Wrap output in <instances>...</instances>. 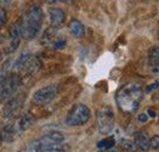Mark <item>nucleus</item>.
Instances as JSON below:
<instances>
[{"mask_svg":"<svg viewBox=\"0 0 159 152\" xmlns=\"http://www.w3.org/2000/svg\"><path fill=\"white\" fill-rule=\"evenodd\" d=\"M143 100V89L140 84L130 83L124 85L116 95V101L123 113L130 114L139 110Z\"/></svg>","mask_w":159,"mask_h":152,"instance_id":"obj_1","label":"nucleus"},{"mask_svg":"<svg viewBox=\"0 0 159 152\" xmlns=\"http://www.w3.org/2000/svg\"><path fill=\"white\" fill-rule=\"evenodd\" d=\"M43 20L44 14L41 7L39 5H30L20 21L22 38H25L26 40H33L41 29Z\"/></svg>","mask_w":159,"mask_h":152,"instance_id":"obj_2","label":"nucleus"},{"mask_svg":"<svg viewBox=\"0 0 159 152\" xmlns=\"http://www.w3.org/2000/svg\"><path fill=\"white\" fill-rule=\"evenodd\" d=\"M65 141V135L60 131H52L43 135L41 138L32 141L26 152H45L51 150H63L62 145Z\"/></svg>","mask_w":159,"mask_h":152,"instance_id":"obj_3","label":"nucleus"},{"mask_svg":"<svg viewBox=\"0 0 159 152\" xmlns=\"http://www.w3.org/2000/svg\"><path fill=\"white\" fill-rule=\"evenodd\" d=\"M90 116H91V112H90V108L88 106H85L83 104H77L68 112L66 123L70 127L84 125L90 119Z\"/></svg>","mask_w":159,"mask_h":152,"instance_id":"obj_4","label":"nucleus"},{"mask_svg":"<svg viewBox=\"0 0 159 152\" xmlns=\"http://www.w3.org/2000/svg\"><path fill=\"white\" fill-rule=\"evenodd\" d=\"M97 128L101 134H109L114 128V113L111 107H101L96 113Z\"/></svg>","mask_w":159,"mask_h":152,"instance_id":"obj_5","label":"nucleus"},{"mask_svg":"<svg viewBox=\"0 0 159 152\" xmlns=\"http://www.w3.org/2000/svg\"><path fill=\"white\" fill-rule=\"evenodd\" d=\"M57 93H58V85L50 84V85H46L39 90H37L32 97V100L35 105H45V104L50 102L53 97L57 95Z\"/></svg>","mask_w":159,"mask_h":152,"instance_id":"obj_6","label":"nucleus"},{"mask_svg":"<svg viewBox=\"0 0 159 152\" xmlns=\"http://www.w3.org/2000/svg\"><path fill=\"white\" fill-rule=\"evenodd\" d=\"M20 85H21V78H20L17 74L6 76V79H5V82H4L2 90H1L0 101H4V100H6V99H10L11 96H13Z\"/></svg>","mask_w":159,"mask_h":152,"instance_id":"obj_7","label":"nucleus"},{"mask_svg":"<svg viewBox=\"0 0 159 152\" xmlns=\"http://www.w3.org/2000/svg\"><path fill=\"white\" fill-rule=\"evenodd\" d=\"M21 38H22V32H21V25L18 21L10 27V43H9L7 53H13L15 50H17L21 43Z\"/></svg>","mask_w":159,"mask_h":152,"instance_id":"obj_8","label":"nucleus"},{"mask_svg":"<svg viewBox=\"0 0 159 152\" xmlns=\"http://www.w3.org/2000/svg\"><path fill=\"white\" fill-rule=\"evenodd\" d=\"M33 123H34V117L32 116V113L27 112L25 114H22V116L17 119V122L15 123V128H16V130H17V134L20 135L21 133L26 131L27 129H29V128L33 125Z\"/></svg>","mask_w":159,"mask_h":152,"instance_id":"obj_9","label":"nucleus"},{"mask_svg":"<svg viewBox=\"0 0 159 152\" xmlns=\"http://www.w3.org/2000/svg\"><path fill=\"white\" fill-rule=\"evenodd\" d=\"M49 17H50V25L52 28H60L65 22V12L58 7H50Z\"/></svg>","mask_w":159,"mask_h":152,"instance_id":"obj_10","label":"nucleus"},{"mask_svg":"<svg viewBox=\"0 0 159 152\" xmlns=\"http://www.w3.org/2000/svg\"><path fill=\"white\" fill-rule=\"evenodd\" d=\"M23 99H25V96L22 94H18V95L13 96L11 100H9L7 104L5 105V110H4L5 116H7V117L12 116L13 113L21 107V105L23 102Z\"/></svg>","mask_w":159,"mask_h":152,"instance_id":"obj_11","label":"nucleus"},{"mask_svg":"<svg viewBox=\"0 0 159 152\" xmlns=\"http://www.w3.org/2000/svg\"><path fill=\"white\" fill-rule=\"evenodd\" d=\"M17 135L18 134H17V130H16L13 123H6V124L1 128V139L5 142H11V141H13Z\"/></svg>","mask_w":159,"mask_h":152,"instance_id":"obj_12","label":"nucleus"},{"mask_svg":"<svg viewBox=\"0 0 159 152\" xmlns=\"http://www.w3.org/2000/svg\"><path fill=\"white\" fill-rule=\"evenodd\" d=\"M134 142H135V146L140 151H147V150H149V138H148L146 131H139L135 135Z\"/></svg>","mask_w":159,"mask_h":152,"instance_id":"obj_13","label":"nucleus"},{"mask_svg":"<svg viewBox=\"0 0 159 152\" xmlns=\"http://www.w3.org/2000/svg\"><path fill=\"white\" fill-rule=\"evenodd\" d=\"M69 32L73 37L75 38H83L84 33H85V28L83 26V23L78 20H72L69 22Z\"/></svg>","mask_w":159,"mask_h":152,"instance_id":"obj_14","label":"nucleus"},{"mask_svg":"<svg viewBox=\"0 0 159 152\" xmlns=\"http://www.w3.org/2000/svg\"><path fill=\"white\" fill-rule=\"evenodd\" d=\"M148 60H149V65L154 69L159 68V46H153L149 50L148 54Z\"/></svg>","mask_w":159,"mask_h":152,"instance_id":"obj_15","label":"nucleus"},{"mask_svg":"<svg viewBox=\"0 0 159 152\" xmlns=\"http://www.w3.org/2000/svg\"><path fill=\"white\" fill-rule=\"evenodd\" d=\"M30 57H32V55H30L29 53H23L22 55H21L18 58H17V60H16V62H15V65H13L15 69L20 71V69L23 68V67H25V65L28 62V60H29Z\"/></svg>","mask_w":159,"mask_h":152,"instance_id":"obj_16","label":"nucleus"},{"mask_svg":"<svg viewBox=\"0 0 159 152\" xmlns=\"http://www.w3.org/2000/svg\"><path fill=\"white\" fill-rule=\"evenodd\" d=\"M116 144V139L113 136H108V138L103 139V140H100L97 142V147L98 149H102V150H109L114 146Z\"/></svg>","mask_w":159,"mask_h":152,"instance_id":"obj_17","label":"nucleus"},{"mask_svg":"<svg viewBox=\"0 0 159 152\" xmlns=\"http://www.w3.org/2000/svg\"><path fill=\"white\" fill-rule=\"evenodd\" d=\"M149 149L159 150V135H154L152 139H149Z\"/></svg>","mask_w":159,"mask_h":152,"instance_id":"obj_18","label":"nucleus"},{"mask_svg":"<svg viewBox=\"0 0 159 152\" xmlns=\"http://www.w3.org/2000/svg\"><path fill=\"white\" fill-rule=\"evenodd\" d=\"M121 145H123L124 149H126V150H129V151H134V150L136 149L135 142H134V141H130V140H123V141H121Z\"/></svg>","mask_w":159,"mask_h":152,"instance_id":"obj_19","label":"nucleus"},{"mask_svg":"<svg viewBox=\"0 0 159 152\" xmlns=\"http://www.w3.org/2000/svg\"><path fill=\"white\" fill-rule=\"evenodd\" d=\"M6 20H7V14H6V11H5L2 7H0V26L5 25V23H6Z\"/></svg>","mask_w":159,"mask_h":152,"instance_id":"obj_20","label":"nucleus"},{"mask_svg":"<svg viewBox=\"0 0 159 152\" xmlns=\"http://www.w3.org/2000/svg\"><path fill=\"white\" fill-rule=\"evenodd\" d=\"M67 44L66 39H57L56 42L53 43V48L55 49H62V48H65V45Z\"/></svg>","mask_w":159,"mask_h":152,"instance_id":"obj_21","label":"nucleus"},{"mask_svg":"<svg viewBox=\"0 0 159 152\" xmlns=\"http://www.w3.org/2000/svg\"><path fill=\"white\" fill-rule=\"evenodd\" d=\"M159 88V82L158 81H156V82H153L152 84H149L148 86L146 88V93H151L152 90H156V89H158Z\"/></svg>","mask_w":159,"mask_h":152,"instance_id":"obj_22","label":"nucleus"},{"mask_svg":"<svg viewBox=\"0 0 159 152\" xmlns=\"http://www.w3.org/2000/svg\"><path fill=\"white\" fill-rule=\"evenodd\" d=\"M137 118H139L140 122L145 123V122H147V119H148V114H147V113H141V114H139Z\"/></svg>","mask_w":159,"mask_h":152,"instance_id":"obj_23","label":"nucleus"},{"mask_svg":"<svg viewBox=\"0 0 159 152\" xmlns=\"http://www.w3.org/2000/svg\"><path fill=\"white\" fill-rule=\"evenodd\" d=\"M146 113L148 114V117H156V116H157V114H156V111L152 110V108H148Z\"/></svg>","mask_w":159,"mask_h":152,"instance_id":"obj_24","label":"nucleus"},{"mask_svg":"<svg viewBox=\"0 0 159 152\" xmlns=\"http://www.w3.org/2000/svg\"><path fill=\"white\" fill-rule=\"evenodd\" d=\"M48 4H56V2H66V1H68V0H45Z\"/></svg>","mask_w":159,"mask_h":152,"instance_id":"obj_25","label":"nucleus"},{"mask_svg":"<svg viewBox=\"0 0 159 152\" xmlns=\"http://www.w3.org/2000/svg\"><path fill=\"white\" fill-rule=\"evenodd\" d=\"M45 152H63V150H51V151H45Z\"/></svg>","mask_w":159,"mask_h":152,"instance_id":"obj_26","label":"nucleus"},{"mask_svg":"<svg viewBox=\"0 0 159 152\" xmlns=\"http://www.w3.org/2000/svg\"><path fill=\"white\" fill-rule=\"evenodd\" d=\"M1 58H2V56H1V53H0V62H1Z\"/></svg>","mask_w":159,"mask_h":152,"instance_id":"obj_27","label":"nucleus"}]
</instances>
